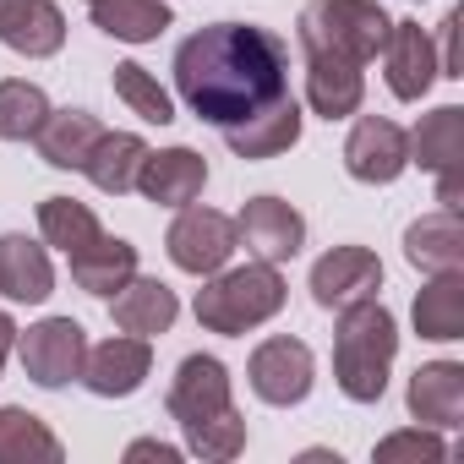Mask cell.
I'll return each mask as SVG.
<instances>
[{
	"label": "cell",
	"instance_id": "1",
	"mask_svg": "<svg viewBox=\"0 0 464 464\" xmlns=\"http://www.w3.org/2000/svg\"><path fill=\"white\" fill-rule=\"evenodd\" d=\"M175 88L197 121L229 131L290 93V44L257 23H213L175 50Z\"/></svg>",
	"mask_w": 464,
	"mask_h": 464
},
{
	"label": "cell",
	"instance_id": "2",
	"mask_svg": "<svg viewBox=\"0 0 464 464\" xmlns=\"http://www.w3.org/2000/svg\"><path fill=\"white\" fill-rule=\"evenodd\" d=\"M169 415L186 431V448L202 459H236L246 448V420L229 399V372L213 355H186L169 382Z\"/></svg>",
	"mask_w": 464,
	"mask_h": 464
},
{
	"label": "cell",
	"instance_id": "3",
	"mask_svg": "<svg viewBox=\"0 0 464 464\" xmlns=\"http://www.w3.org/2000/svg\"><path fill=\"white\" fill-rule=\"evenodd\" d=\"M393 350H399L393 312H388L377 295L339 306L334 377H339V388H344L355 404H372V399H382V388H388V366H393Z\"/></svg>",
	"mask_w": 464,
	"mask_h": 464
},
{
	"label": "cell",
	"instance_id": "4",
	"mask_svg": "<svg viewBox=\"0 0 464 464\" xmlns=\"http://www.w3.org/2000/svg\"><path fill=\"white\" fill-rule=\"evenodd\" d=\"M393 34V17L377 6V0H312L301 12V50H328V55H344L355 66L377 61L382 44Z\"/></svg>",
	"mask_w": 464,
	"mask_h": 464
},
{
	"label": "cell",
	"instance_id": "5",
	"mask_svg": "<svg viewBox=\"0 0 464 464\" xmlns=\"http://www.w3.org/2000/svg\"><path fill=\"white\" fill-rule=\"evenodd\" d=\"M285 306V279L274 263H246L218 274L202 295H197V323L213 334H246L268 317H279Z\"/></svg>",
	"mask_w": 464,
	"mask_h": 464
},
{
	"label": "cell",
	"instance_id": "6",
	"mask_svg": "<svg viewBox=\"0 0 464 464\" xmlns=\"http://www.w3.org/2000/svg\"><path fill=\"white\" fill-rule=\"evenodd\" d=\"M164 246H169V263L180 274H197L202 279V274H218L229 263V252L241 246V236H236V218H229V213L202 208V202H186L175 213V224H169Z\"/></svg>",
	"mask_w": 464,
	"mask_h": 464
},
{
	"label": "cell",
	"instance_id": "7",
	"mask_svg": "<svg viewBox=\"0 0 464 464\" xmlns=\"http://www.w3.org/2000/svg\"><path fill=\"white\" fill-rule=\"evenodd\" d=\"M23 350V366L39 388H66L72 377H82V361H88V334L82 323L72 317H44L39 328H28L17 339Z\"/></svg>",
	"mask_w": 464,
	"mask_h": 464
},
{
	"label": "cell",
	"instance_id": "8",
	"mask_svg": "<svg viewBox=\"0 0 464 464\" xmlns=\"http://www.w3.org/2000/svg\"><path fill=\"white\" fill-rule=\"evenodd\" d=\"M236 236H241V246L257 263H274L279 268V263H290L306 246V218L290 202H279V197H252L241 208V218H236Z\"/></svg>",
	"mask_w": 464,
	"mask_h": 464
},
{
	"label": "cell",
	"instance_id": "9",
	"mask_svg": "<svg viewBox=\"0 0 464 464\" xmlns=\"http://www.w3.org/2000/svg\"><path fill=\"white\" fill-rule=\"evenodd\" d=\"M246 377H252V393L263 404H301L312 393V350L301 339H290V334L263 339Z\"/></svg>",
	"mask_w": 464,
	"mask_h": 464
},
{
	"label": "cell",
	"instance_id": "10",
	"mask_svg": "<svg viewBox=\"0 0 464 464\" xmlns=\"http://www.w3.org/2000/svg\"><path fill=\"white\" fill-rule=\"evenodd\" d=\"M404 164H410V137L382 115H361L344 142V169L366 186H388L404 175Z\"/></svg>",
	"mask_w": 464,
	"mask_h": 464
},
{
	"label": "cell",
	"instance_id": "11",
	"mask_svg": "<svg viewBox=\"0 0 464 464\" xmlns=\"http://www.w3.org/2000/svg\"><path fill=\"white\" fill-rule=\"evenodd\" d=\"M377 285H382V263H377V252H366V246H334V252L317 257V268H312V301L328 306V312L377 295Z\"/></svg>",
	"mask_w": 464,
	"mask_h": 464
},
{
	"label": "cell",
	"instance_id": "12",
	"mask_svg": "<svg viewBox=\"0 0 464 464\" xmlns=\"http://www.w3.org/2000/svg\"><path fill=\"white\" fill-rule=\"evenodd\" d=\"M153 372V350L148 339L137 334H115L104 344H88V361H82V382L99 393V399H126L142 388V377Z\"/></svg>",
	"mask_w": 464,
	"mask_h": 464
},
{
	"label": "cell",
	"instance_id": "13",
	"mask_svg": "<svg viewBox=\"0 0 464 464\" xmlns=\"http://www.w3.org/2000/svg\"><path fill=\"white\" fill-rule=\"evenodd\" d=\"M202 186H208V164L191 148H164V153L148 148V159L137 169V191L159 208H186L202 197Z\"/></svg>",
	"mask_w": 464,
	"mask_h": 464
},
{
	"label": "cell",
	"instance_id": "14",
	"mask_svg": "<svg viewBox=\"0 0 464 464\" xmlns=\"http://www.w3.org/2000/svg\"><path fill=\"white\" fill-rule=\"evenodd\" d=\"M61 39H66V17L55 0H0V44L39 61V55H55Z\"/></svg>",
	"mask_w": 464,
	"mask_h": 464
},
{
	"label": "cell",
	"instance_id": "15",
	"mask_svg": "<svg viewBox=\"0 0 464 464\" xmlns=\"http://www.w3.org/2000/svg\"><path fill=\"white\" fill-rule=\"evenodd\" d=\"M110 317H115V328H121V334L153 339V334H169V323L180 317V301H175V290H169V285L131 274V279L110 295Z\"/></svg>",
	"mask_w": 464,
	"mask_h": 464
},
{
	"label": "cell",
	"instance_id": "16",
	"mask_svg": "<svg viewBox=\"0 0 464 464\" xmlns=\"http://www.w3.org/2000/svg\"><path fill=\"white\" fill-rule=\"evenodd\" d=\"M382 61H388V88L404 104H415L431 88V77H437V50H431L420 23H393V34L382 44Z\"/></svg>",
	"mask_w": 464,
	"mask_h": 464
},
{
	"label": "cell",
	"instance_id": "17",
	"mask_svg": "<svg viewBox=\"0 0 464 464\" xmlns=\"http://www.w3.org/2000/svg\"><path fill=\"white\" fill-rule=\"evenodd\" d=\"M404 257L420 274H453V268H464V224H459V208H437V213L415 218L404 229Z\"/></svg>",
	"mask_w": 464,
	"mask_h": 464
},
{
	"label": "cell",
	"instance_id": "18",
	"mask_svg": "<svg viewBox=\"0 0 464 464\" xmlns=\"http://www.w3.org/2000/svg\"><path fill=\"white\" fill-rule=\"evenodd\" d=\"M361 66L344 61V55H328V50H306V99L317 115L339 121V115H355L361 110Z\"/></svg>",
	"mask_w": 464,
	"mask_h": 464
},
{
	"label": "cell",
	"instance_id": "19",
	"mask_svg": "<svg viewBox=\"0 0 464 464\" xmlns=\"http://www.w3.org/2000/svg\"><path fill=\"white\" fill-rule=\"evenodd\" d=\"M50 290H55L50 252L28 236H0V295L39 306V301H50Z\"/></svg>",
	"mask_w": 464,
	"mask_h": 464
},
{
	"label": "cell",
	"instance_id": "20",
	"mask_svg": "<svg viewBox=\"0 0 464 464\" xmlns=\"http://www.w3.org/2000/svg\"><path fill=\"white\" fill-rule=\"evenodd\" d=\"M295 137H301V104H295L290 93H285L279 104L257 110L252 121H241V126L224 131V142L236 148L241 159H279V153L295 148Z\"/></svg>",
	"mask_w": 464,
	"mask_h": 464
},
{
	"label": "cell",
	"instance_id": "21",
	"mask_svg": "<svg viewBox=\"0 0 464 464\" xmlns=\"http://www.w3.org/2000/svg\"><path fill=\"white\" fill-rule=\"evenodd\" d=\"M410 415L426 426H459L464 415V366L459 361H431L410 377Z\"/></svg>",
	"mask_w": 464,
	"mask_h": 464
},
{
	"label": "cell",
	"instance_id": "22",
	"mask_svg": "<svg viewBox=\"0 0 464 464\" xmlns=\"http://www.w3.org/2000/svg\"><path fill=\"white\" fill-rule=\"evenodd\" d=\"M99 137H104V126L88 115V110H50V121L39 126V159L44 164H55V169H82L88 164V153L99 148Z\"/></svg>",
	"mask_w": 464,
	"mask_h": 464
},
{
	"label": "cell",
	"instance_id": "23",
	"mask_svg": "<svg viewBox=\"0 0 464 464\" xmlns=\"http://www.w3.org/2000/svg\"><path fill=\"white\" fill-rule=\"evenodd\" d=\"M410 159L437 175H464V110L459 104L431 110L410 137Z\"/></svg>",
	"mask_w": 464,
	"mask_h": 464
},
{
	"label": "cell",
	"instance_id": "24",
	"mask_svg": "<svg viewBox=\"0 0 464 464\" xmlns=\"http://www.w3.org/2000/svg\"><path fill=\"white\" fill-rule=\"evenodd\" d=\"M142 159H148V142H142L137 131H104L99 148L88 153L82 175H88L104 197H126V191H137V169H142Z\"/></svg>",
	"mask_w": 464,
	"mask_h": 464
},
{
	"label": "cell",
	"instance_id": "25",
	"mask_svg": "<svg viewBox=\"0 0 464 464\" xmlns=\"http://www.w3.org/2000/svg\"><path fill=\"white\" fill-rule=\"evenodd\" d=\"M131 274H137V246H131V241H115V236H99L93 246H82V252L72 257V279H77L88 295H99V301H110Z\"/></svg>",
	"mask_w": 464,
	"mask_h": 464
},
{
	"label": "cell",
	"instance_id": "26",
	"mask_svg": "<svg viewBox=\"0 0 464 464\" xmlns=\"http://www.w3.org/2000/svg\"><path fill=\"white\" fill-rule=\"evenodd\" d=\"M88 12H93V28L121 44H148L169 28L164 0H88Z\"/></svg>",
	"mask_w": 464,
	"mask_h": 464
},
{
	"label": "cell",
	"instance_id": "27",
	"mask_svg": "<svg viewBox=\"0 0 464 464\" xmlns=\"http://www.w3.org/2000/svg\"><path fill=\"white\" fill-rule=\"evenodd\" d=\"M415 328L420 339H464V274H431V285L415 295Z\"/></svg>",
	"mask_w": 464,
	"mask_h": 464
},
{
	"label": "cell",
	"instance_id": "28",
	"mask_svg": "<svg viewBox=\"0 0 464 464\" xmlns=\"http://www.w3.org/2000/svg\"><path fill=\"white\" fill-rule=\"evenodd\" d=\"M39 229H44V241L61 246L66 257H77L82 246H93V241L104 236L99 213H93L88 202H77V197H44V202H39Z\"/></svg>",
	"mask_w": 464,
	"mask_h": 464
},
{
	"label": "cell",
	"instance_id": "29",
	"mask_svg": "<svg viewBox=\"0 0 464 464\" xmlns=\"http://www.w3.org/2000/svg\"><path fill=\"white\" fill-rule=\"evenodd\" d=\"M23 459H50L55 464L61 442H55V431L39 415L6 404V410H0V464H23Z\"/></svg>",
	"mask_w": 464,
	"mask_h": 464
},
{
	"label": "cell",
	"instance_id": "30",
	"mask_svg": "<svg viewBox=\"0 0 464 464\" xmlns=\"http://www.w3.org/2000/svg\"><path fill=\"white\" fill-rule=\"evenodd\" d=\"M44 121H50V99H44V88H34L28 77H6V82H0V137H6V142H28V137H39Z\"/></svg>",
	"mask_w": 464,
	"mask_h": 464
},
{
	"label": "cell",
	"instance_id": "31",
	"mask_svg": "<svg viewBox=\"0 0 464 464\" xmlns=\"http://www.w3.org/2000/svg\"><path fill=\"white\" fill-rule=\"evenodd\" d=\"M115 93H121V104H126L131 115H142L148 126H169V121H175L169 93H164V88H159V77H153L148 66H137V61L115 66Z\"/></svg>",
	"mask_w": 464,
	"mask_h": 464
},
{
	"label": "cell",
	"instance_id": "32",
	"mask_svg": "<svg viewBox=\"0 0 464 464\" xmlns=\"http://www.w3.org/2000/svg\"><path fill=\"white\" fill-rule=\"evenodd\" d=\"M377 459H382V464H393V459H426V464H437V459H442V442L415 426V431H399V437L377 442Z\"/></svg>",
	"mask_w": 464,
	"mask_h": 464
},
{
	"label": "cell",
	"instance_id": "33",
	"mask_svg": "<svg viewBox=\"0 0 464 464\" xmlns=\"http://www.w3.org/2000/svg\"><path fill=\"white\" fill-rule=\"evenodd\" d=\"M437 34H442V61H437V77H464V72H459V12H448V17L437 23Z\"/></svg>",
	"mask_w": 464,
	"mask_h": 464
},
{
	"label": "cell",
	"instance_id": "34",
	"mask_svg": "<svg viewBox=\"0 0 464 464\" xmlns=\"http://www.w3.org/2000/svg\"><path fill=\"white\" fill-rule=\"evenodd\" d=\"M126 459H175V448L169 442H131Z\"/></svg>",
	"mask_w": 464,
	"mask_h": 464
},
{
	"label": "cell",
	"instance_id": "35",
	"mask_svg": "<svg viewBox=\"0 0 464 464\" xmlns=\"http://www.w3.org/2000/svg\"><path fill=\"white\" fill-rule=\"evenodd\" d=\"M12 344H17V323L0 312V372H6V355H12Z\"/></svg>",
	"mask_w": 464,
	"mask_h": 464
}]
</instances>
